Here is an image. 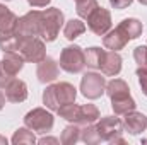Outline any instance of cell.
Wrapping results in <instances>:
<instances>
[{"label":"cell","instance_id":"obj_1","mask_svg":"<svg viewBox=\"0 0 147 145\" xmlns=\"http://www.w3.org/2000/svg\"><path fill=\"white\" fill-rule=\"evenodd\" d=\"M77 97V89L69 82H58L51 84L43 92V104L51 111H57L60 106L74 103Z\"/></svg>","mask_w":147,"mask_h":145},{"label":"cell","instance_id":"obj_2","mask_svg":"<svg viewBox=\"0 0 147 145\" xmlns=\"http://www.w3.org/2000/svg\"><path fill=\"white\" fill-rule=\"evenodd\" d=\"M63 12L57 7H50L46 10H41V29L39 38L43 41H55L60 28L63 26Z\"/></svg>","mask_w":147,"mask_h":145},{"label":"cell","instance_id":"obj_3","mask_svg":"<svg viewBox=\"0 0 147 145\" xmlns=\"http://www.w3.org/2000/svg\"><path fill=\"white\" fill-rule=\"evenodd\" d=\"M60 68L69 73H80L86 68V51L79 44L65 46L60 53Z\"/></svg>","mask_w":147,"mask_h":145},{"label":"cell","instance_id":"obj_4","mask_svg":"<svg viewBox=\"0 0 147 145\" xmlns=\"http://www.w3.org/2000/svg\"><path fill=\"white\" fill-rule=\"evenodd\" d=\"M98 132H99V137H101V142H106V144H121L125 145V140L121 138V133H123V123L120 118L116 116H105L98 121L96 125Z\"/></svg>","mask_w":147,"mask_h":145},{"label":"cell","instance_id":"obj_5","mask_svg":"<svg viewBox=\"0 0 147 145\" xmlns=\"http://www.w3.org/2000/svg\"><path fill=\"white\" fill-rule=\"evenodd\" d=\"M17 53L24 58V62L39 63V62H43V60L46 58V46H45V41L38 36L21 38Z\"/></svg>","mask_w":147,"mask_h":145},{"label":"cell","instance_id":"obj_6","mask_svg":"<svg viewBox=\"0 0 147 145\" xmlns=\"http://www.w3.org/2000/svg\"><path fill=\"white\" fill-rule=\"evenodd\" d=\"M24 58L17 51H7L3 53V58L0 60V87L5 89V85L16 79V75L22 70Z\"/></svg>","mask_w":147,"mask_h":145},{"label":"cell","instance_id":"obj_7","mask_svg":"<svg viewBox=\"0 0 147 145\" xmlns=\"http://www.w3.org/2000/svg\"><path fill=\"white\" fill-rule=\"evenodd\" d=\"M24 125L36 133H48L51 132L55 119H53V114L45 108H34L24 116Z\"/></svg>","mask_w":147,"mask_h":145},{"label":"cell","instance_id":"obj_8","mask_svg":"<svg viewBox=\"0 0 147 145\" xmlns=\"http://www.w3.org/2000/svg\"><path fill=\"white\" fill-rule=\"evenodd\" d=\"M106 91V79L101 73L87 72L80 79V92L87 99H98Z\"/></svg>","mask_w":147,"mask_h":145},{"label":"cell","instance_id":"obj_9","mask_svg":"<svg viewBox=\"0 0 147 145\" xmlns=\"http://www.w3.org/2000/svg\"><path fill=\"white\" fill-rule=\"evenodd\" d=\"M39 29H41V10H29L26 15L19 17L14 33L21 38H39Z\"/></svg>","mask_w":147,"mask_h":145},{"label":"cell","instance_id":"obj_10","mask_svg":"<svg viewBox=\"0 0 147 145\" xmlns=\"http://www.w3.org/2000/svg\"><path fill=\"white\" fill-rule=\"evenodd\" d=\"M87 28L96 34V36H105L111 29V14L108 9L98 7L94 14L87 19Z\"/></svg>","mask_w":147,"mask_h":145},{"label":"cell","instance_id":"obj_11","mask_svg":"<svg viewBox=\"0 0 147 145\" xmlns=\"http://www.w3.org/2000/svg\"><path fill=\"white\" fill-rule=\"evenodd\" d=\"M128 41H130V38L127 36V33H125L120 26H116L115 29H110V31L103 36V44H105V48L110 50V51L123 50Z\"/></svg>","mask_w":147,"mask_h":145},{"label":"cell","instance_id":"obj_12","mask_svg":"<svg viewBox=\"0 0 147 145\" xmlns=\"http://www.w3.org/2000/svg\"><path fill=\"white\" fill-rule=\"evenodd\" d=\"M58 72H60V67L58 63L53 60V58H45L43 62L38 63V68H36V77L41 84H50L53 80H57L58 77Z\"/></svg>","mask_w":147,"mask_h":145},{"label":"cell","instance_id":"obj_13","mask_svg":"<svg viewBox=\"0 0 147 145\" xmlns=\"http://www.w3.org/2000/svg\"><path fill=\"white\" fill-rule=\"evenodd\" d=\"M123 130H127L130 135H139L142 133L147 128V118L142 113H137L135 109L134 111H128L127 114H123Z\"/></svg>","mask_w":147,"mask_h":145},{"label":"cell","instance_id":"obj_14","mask_svg":"<svg viewBox=\"0 0 147 145\" xmlns=\"http://www.w3.org/2000/svg\"><path fill=\"white\" fill-rule=\"evenodd\" d=\"M5 97L9 103H24L28 99V85L24 80L12 79L5 85Z\"/></svg>","mask_w":147,"mask_h":145},{"label":"cell","instance_id":"obj_15","mask_svg":"<svg viewBox=\"0 0 147 145\" xmlns=\"http://www.w3.org/2000/svg\"><path fill=\"white\" fill-rule=\"evenodd\" d=\"M99 70L106 77H116L121 72V56L118 55V51H106L105 62Z\"/></svg>","mask_w":147,"mask_h":145},{"label":"cell","instance_id":"obj_16","mask_svg":"<svg viewBox=\"0 0 147 145\" xmlns=\"http://www.w3.org/2000/svg\"><path fill=\"white\" fill-rule=\"evenodd\" d=\"M99 119V109L94 104H82L79 106V116H77V125L79 126H86V125H92Z\"/></svg>","mask_w":147,"mask_h":145},{"label":"cell","instance_id":"obj_17","mask_svg":"<svg viewBox=\"0 0 147 145\" xmlns=\"http://www.w3.org/2000/svg\"><path fill=\"white\" fill-rule=\"evenodd\" d=\"M106 94H108V97L111 99H120V97H127V96H130V87H128V84L125 82V80H121V79H113L110 80L108 84H106V91H105Z\"/></svg>","mask_w":147,"mask_h":145},{"label":"cell","instance_id":"obj_18","mask_svg":"<svg viewBox=\"0 0 147 145\" xmlns=\"http://www.w3.org/2000/svg\"><path fill=\"white\" fill-rule=\"evenodd\" d=\"M19 17L3 3H0V33H12L16 31V24H17Z\"/></svg>","mask_w":147,"mask_h":145},{"label":"cell","instance_id":"obj_19","mask_svg":"<svg viewBox=\"0 0 147 145\" xmlns=\"http://www.w3.org/2000/svg\"><path fill=\"white\" fill-rule=\"evenodd\" d=\"M105 55L106 50H101L99 46H91L86 51V67L92 68V70H99L103 62H105Z\"/></svg>","mask_w":147,"mask_h":145},{"label":"cell","instance_id":"obj_20","mask_svg":"<svg viewBox=\"0 0 147 145\" xmlns=\"http://www.w3.org/2000/svg\"><path fill=\"white\" fill-rule=\"evenodd\" d=\"M86 33V24L80 21V19H70L65 22V28H63V36L67 38L69 41H74L75 38H79L80 34Z\"/></svg>","mask_w":147,"mask_h":145},{"label":"cell","instance_id":"obj_21","mask_svg":"<svg viewBox=\"0 0 147 145\" xmlns=\"http://www.w3.org/2000/svg\"><path fill=\"white\" fill-rule=\"evenodd\" d=\"M118 26L127 33V36L130 38V39H137V38L142 34V29H144L142 22L139 19H132V17L130 19H123Z\"/></svg>","mask_w":147,"mask_h":145},{"label":"cell","instance_id":"obj_22","mask_svg":"<svg viewBox=\"0 0 147 145\" xmlns=\"http://www.w3.org/2000/svg\"><path fill=\"white\" fill-rule=\"evenodd\" d=\"M135 101L132 96H127V97H120V99H111V108L115 111V114L118 116H123L127 114L128 111H134L135 109Z\"/></svg>","mask_w":147,"mask_h":145},{"label":"cell","instance_id":"obj_23","mask_svg":"<svg viewBox=\"0 0 147 145\" xmlns=\"http://www.w3.org/2000/svg\"><path fill=\"white\" fill-rule=\"evenodd\" d=\"M19 41H21V36H17L14 31L12 33H0V50L3 53H7V51H17Z\"/></svg>","mask_w":147,"mask_h":145},{"label":"cell","instance_id":"obj_24","mask_svg":"<svg viewBox=\"0 0 147 145\" xmlns=\"http://www.w3.org/2000/svg\"><path fill=\"white\" fill-rule=\"evenodd\" d=\"M10 142L14 145H33V144H36V137H34L33 130H29L28 126H24V128H19L14 133V137H12Z\"/></svg>","mask_w":147,"mask_h":145},{"label":"cell","instance_id":"obj_25","mask_svg":"<svg viewBox=\"0 0 147 145\" xmlns=\"http://www.w3.org/2000/svg\"><path fill=\"white\" fill-rule=\"evenodd\" d=\"M75 3H77V7H75L77 15L82 17V19H89L94 14V10L99 7L98 0H77Z\"/></svg>","mask_w":147,"mask_h":145},{"label":"cell","instance_id":"obj_26","mask_svg":"<svg viewBox=\"0 0 147 145\" xmlns=\"http://www.w3.org/2000/svg\"><path fill=\"white\" fill-rule=\"evenodd\" d=\"M80 140L87 145L101 144V137H99V132H98V128H96L94 123L82 126V130H80Z\"/></svg>","mask_w":147,"mask_h":145},{"label":"cell","instance_id":"obj_27","mask_svg":"<svg viewBox=\"0 0 147 145\" xmlns=\"http://www.w3.org/2000/svg\"><path fill=\"white\" fill-rule=\"evenodd\" d=\"M77 140H80V126L77 123L69 125L63 132H62V137H60V142L63 145H74Z\"/></svg>","mask_w":147,"mask_h":145},{"label":"cell","instance_id":"obj_28","mask_svg":"<svg viewBox=\"0 0 147 145\" xmlns=\"http://www.w3.org/2000/svg\"><path fill=\"white\" fill-rule=\"evenodd\" d=\"M57 113H58L60 118H63V119H67L70 123H75L77 116H79V104H75V101L67 103V104H63V106H60L57 109Z\"/></svg>","mask_w":147,"mask_h":145},{"label":"cell","instance_id":"obj_29","mask_svg":"<svg viewBox=\"0 0 147 145\" xmlns=\"http://www.w3.org/2000/svg\"><path fill=\"white\" fill-rule=\"evenodd\" d=\"M134 60L139 67H147V46H137L134 50Z\"/></svg>","mask_w":147,"mask_h":145},{"label":"cell","instance_id":"obj_30","mask_svg":"<svg viewBox=\"0 0 147 145\" xmlns=\"http://www.w3.org/2000/svg\"><path fill=\"white\" fill-rule=\"evenodd\" d=\"M137 79H139V85L144 92V96H147V67H139L137 68Z\"/></svg>","mask_w":147,"mask_h":145},{"label":"cell","instance_id":"obj_31","mask_svg":"<svg viewBox=\"0 0 147 145\" xmlns=\"http://www.w3.org/2000/svg\"><path fill=\"white\" fill-rule=\"evenodd\" d=\"M134 0H110L111 7L113 9H118V10H123V9H127L130 3H132Z\"/></svg>","mask_w":147,"mask_h":145},{"label":"cell","instance_id":"obj_32","mask_svg":"<svg viewBox=\"0 0 147 145\" xmlns=\"http://www.w3.org/2000/svg\"><path fill=\"white\" fill-rule=\"evenodd\" d=\"M51 0H28V3L31 7H46Z\"/></svg>","mask_w":147,"mask_h":145},{"label":"cell","instance_id":"obj_33","mask_svg":"<svg viewBox=\"0 0 147 145\" xmlns=\"http://www.w3.org/2000/svg\"><path fill=\"white\" fill-rule=\"evenodd\" d=\"M38 144H41V145H45V144H58V140H57V138H51V137H43V138L38 140Z\"/></svg>","mask_w":147,"mask_h":145},{"label":"cell","instance_id":"obj_34","mask_svg":"<svg viewBox=\"0 0 147 145\" xmlns=\"http://www.w3.org/2000/svg\"><path fill=\"white\" fill-rule=\"evenodd\" d=\"M5 101H7V97H5V92H2V91H0V109L5 106Z\"/></svg>","mask_w":147,"mask_h":145},{"label":"cell","instance_id":"obj_35","mask_svg":"<svg viewBox=\"0 0 147 145\" xmlns=\"http://www.w3.org/2000/svg\"><path fill=\"white\" fill-rule=\"evenodd\" d=\"M0 145H7V138L2 137V135H0Z\"/></svg>","mask_w":147,"mask_h":145},{"label":"cell","instance_id":"obj_36","mask_svg":"<svg viewBox=\"0 0 147 145\" xmlns=\"http://www.w3.org/2000/svg\"><path fill=\"white\" fill-rule=\"evenodd\" d=\"M139 2H140L142 5H147V0H139Z\"/></svg>","mask_w":147,"mask_h":145},{"label":"cell","instance_id":"obj_37","mask_svg":"<svg viewBox=\"0 0 147 145\" xmlns=\"http://www.w3.org/2000/svg\"><path fill=\"white\" fill-rule=\"evenodd\" d=\"M142 144H147V138H146V140H142Z\"/></svg>","mask_w":147,"mask_h":145},{"label":"cell","instance_id":"obj_38","mask_svg":"<svg viewBox=\"0 0 147 145\" xmlns=\"http://www.w3.org/2000/svg\"><path fill=\"white\" fill-rule=\"evenodd\" d=\"M5 2H10V0H5Z\"/></svg>","mask_w":147,"mask_h":145},{"label":"cell","instance_id":"obj_39","mask_svg":"<svg viewBox=\"0 0 147 145\" xmlns=\"http://www.w3.org/2000/svg\"><path fill=\"white\" fill-rule=\"evenodd\" d=\"M75 2H77V0H75Z\"/></svg>","mask_w":147,"mask_h":145}]
</instances>
